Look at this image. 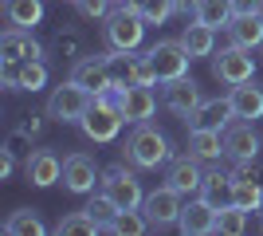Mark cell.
I'll list each match as a JSON object with an SVG mask.
<instances>
[{"instance_id":"cell-28","label":"cell","mask_w":263,"mask_h":236,"mask_svg":"<svg viewBox=\"0 0 263 236\" xmlns=\"http://www.w3.org/2000/svg\"><path fill=\"white\" fill-rule=\"evenodd\" d=\"M110 232H122V236H142L149 232V221H145L142 209H122L118 216H114V228Z\"/></svg>"},{"instance_id":"cell-18","label":"cell","mask_w":263,"mask_h":236,"mask_svg":"<svg viewBox=\"0 0 263 236\" xmlns=\"http://www.w3.org/2000/svg\"><path fill=\"white\" fill-rule=\"evenodd\" d=\"M200 197H204L216 213H220V209H228V205H236V177L220 173V169L204 173V181H200Z\"/></svg>"},{"instance_id":"cell-8","label":"cell","mask_w":263,"mask_h":236,"mask_svg":"<svg viewBox=\"0 0 263 236\" xmlns=\"http://www.w3.org/2000/svg\"><path fill=\"white\" fill-rule=\"evenodd\" d=\"M71 79L75 83H83L87 90H95V95H102V90H110L118 79H114V63H110V56H79L75 67H71Z\"/></svg>"},{"instance_id":"cell-13","label":"cell","mask_w":263,"mask_h":236,"mask_svg":"<svg viewBox=\"0 0 263 236\" xmlns=\"http://www.w3.org/2000/svg\"><path fill=\"white\" fill-rule=\"evenodd\" d=\"M232 118H236V111H232L228 99H204L185 122H189V130H224Z\"/></svg>"},{"instance_id":"cell-10","label":"cell","mask_w":263,"mask_h":236,"mask_svg":"<svg viewBox=\"0 0 263 236\" xmlns=\"http://www.w3.org/2000/svg\"><path fill=\"white\" fill-rule=\"evenodd\" d=\"M99 177L102 173H99V166H95L90 154H67L63 157V185L71 193H90Z\"/></svg>"},{"instance_id":"cell-4","label":"cell","mask_w":263,"mask_h":236,"mask_svg":"<svg viewBox=\"0 0 263 236\" xmlns=\"http://www.w3.org/2000/svg\"><path fill=\"white\" fill-rule=\"evenodd\" d=\"M181 197H185V193L173 189V185L149 193V197L142 201V213H145V221H149V228H173L177 221H181V209H185Z\"/></svg>"},{"instance_id":"cell-35","label":"cell","mask_w":263,"mask_h":236,"mask_svg":"<svg viewBox=\"0 0 263 236\" xmlns=\"http://www.w3.org/2000/svg\"><path fill=\"white\" fill-rule=\"evenodd\" d=\"M79 16H87V20H106L110 16V0H75Z\"/></svg>"},{"instance_id":"cell-17","label":"cell","mask_w":263,"mask_h":236,"mask_svg":"<svg viewBox=\"0 0 263 236\" xmlns=\"http://www.w3.org/2000/svg\"><path fill=\"white\" fill-rule=\"evenodd\" d=\"M228 102H232V111H236V118H248V122L263 118V87H255L252 79H248V83H236V87L228 90Z\"/></svg>"},{"instance_id":"cell-6","label":"cell","mask_w":263,"mask_h":236,"mask_svg":"<svg viewBox=\"0 0 263 236\" xmlns=\"http://www.w3.org/2000/svg\"><path fill=\"white\" fill-rule=\"evenodd\" d=\"M212 75L220 79V83H228V87H236V83H248V79H255V59H252V47H240L232 44L224 47L216 59H212Z\"/></svg>"},{"instance_id":"cell-34","label":"cell","mask_w":263,"mask_h":236,"mask_svg":"<svg viewBox=\"0 0 263 236\" xmlns=\"http://www.w3.org/2000/svg\"><path fill=\"white\" fill-rule=\"evenodd\" d=\"M0 87L20 90V59H0Z\"/></svg>"},{"instance_id":"cell-16","label":"cell","mask_w":263,"mask_h":236,"mask_svg":"<svg viewBox=\"0 0 263 236\" xmlns=\"http://www.w3.org/2000/svg\"><path fill=\"white\" fill-rule=\"evenodd\" d=\"M44 47L28 28H8L0 35V59H40Z\"/></svg>"},{"instance_id":"cell-23","label":"cell","mask_w":263,"mask_h":236,"mask_svg":"<svg viewBox=\"0 0 263 236\" xmlns=\"http://www.w3.org/2000/svg\"><path fill=\"white\" fill-rule=\"evenodd\" d=\"M181 44H185V51L193 59L200 56H212V47H216V28H209V24H189L185 32H181Z\"/></svg>"},{"instance_id":"cell-22","label":"cell","mask_w":263,"mask_h":236,"mask_svg":"<svg viewBox=\"0 0 263 236\" xmlns=\"http://www.w3.org/2000/svg\"><path fill=\"white\" fill-rule=\"evenodd\" d=\"M189 154L200 161H216L224 154V130H189Z\"/></svg>"},{"instance_id":"cell-39","label":"cell","mask_w":263,"mask_h":236,"mask_svg":"<svg viewBox=\"0 0 263 236\" xmlns=\"http://www.w3.org/2000/svg\"><path fill=\"white\" fill-rule=\"evenodd\" d=\"M40 126H44V122H40V114H28V118L20 122V130H24L28 138H35V134H40Z\"/></svg>"},{"instance_id":"cell-36","label":"cell","mask_w":263,"mask_h":236,"mask_svg":"<svg viewBox=\"0 0 263 236\" xmlns=\"http://www.w3.org/2000/svg\"><path fill=\"white\" fill-rule=\"evenodd\" d=\"M28 142H32V138L24 134L20 126H16V130H12V134H8V142H4V150H8V154H16V157H20V154H28Z\"/></svg>"},{"instance_id":"cell-25","label":"cell","mask_w":263,"mask_h":236,"mask_svg":"<svg viewBox=\"0 0 263 236\" xmlns=\"http://www.w3.org/2000/svg\"><path fill=\"white\" fill-rule=\"evenodd\" d=\"M55 232L59 236H95V232H102V225L87 213V209H79V213H67L63 221L55 225Z\"/></svg>"},{"instance_id":"cell-33","label":"cell","mask_w":263,"mask_h":236,"mask_svg":"<svg viewBox=\"0 0 263 236\" xmlns=\"http://www.w3.org/2000/svg\"><path fill=\"white\" fill-rule=\"evenodd\" d=\"M51 51L59 59H79V56H83V40H79V32H59L51 40Z\"/></svg>"},{"instance_id":"cell-12","label":"cell","mask_w":263,"mask_h":236,"mask_svg":"<svg viewBox=\"0 0 263 236\" xmlns=\"http://www.w3.org/2000/svg\"><path fill=\"white\" fill-rule=\"evenodd\" d=\"M224 154H228L232 161L259 154V138H255V130H252L248 118H232V122L224 126Z\"/></svg>"},{"instance_id":"cell-26","label":"cell","mask_w":263,"mask_h":236,"mask_svg":"<svg viewBox=\"0 0 263 236\" xmlns=\"http://www.w3.org/2000/svg\"><path fill=\"white\" fill-rule=\"evenodd\" d=\"M4 232L8 236H44V221L35 216V209H16L4 221Z\"/></svg>"},{"instance_id":"cell-37","label":"cell","mask_w":263,"mask_h":236,"mask_svg":"<svg viewBox=\"0 0 263 236\" xmlns=\"http://www.w3.org/2000/svg\"><path fill=\"white\" fill-rule=\"evenodd\" d=\"M12 169H16V154H8V150H4V154H0V181H8Z\"/></svg>"},{"instance_id":"cell-9","label":"cell","mask_w":263,"mask_h":236,"mask_svg":"<svg viewBox=\"0 0 263 236\" xmlns=\"http://www.w3.org/2000/svg\"><path fill=\"white\" fill-rule=\"evenodd\" d=\"M161 102L177 114V118H189V114L197 111L204 99H200V87H197V83H193L189 75H181V79H169V83H165Z\"/></svg>"},{"instance_id":"cell-21","label":"cell","mask_w":263,"mask_h":236,"mask_svg":"<svg viewBox=\"0 0 263 236\" xmlns=\"http://www.w3.org/2000/svg\"><path fill=\"white\" fill-rule=\"evenodd\" d=\"M4 16H8L12 28H28L32 32L35 24L44 20V0H4Z\"/></svg>"},{"instance_id":"cell-30","label":"cell","mask_w":263,"mask_h":236,"mask_svg":"<svg viewBox=\"0 0 263 236\" xmlns=\"http://www.w3.org/2000/svg\"><path fill=\"white\" fill-rule=\"evenodd\" d=\"M87 213H90V216H95V221L102 225V232H110V228H114V216H118L122 209H118L114 201H110L106 193H99V197H90V201H87Z\"/></svg>"},{"instance_id":"cell-32","label":"cell","mask_w":263,"mask_h":236,"mask_svg":"<svg viewBox=\"0 0 263 236\" xmlns=\"http://www.w3.org/2000/svg\"><path fill=\"white\" fill-rule=\"evenodd\" d=\"M130 4L145 16V24H165V20L177 12V8H173V0H130Z\"/></svg>"},{"instance_id":"cell-5","label":"cell","mask_w":263,"mask_h":236,"mask_svg":"<svg viewBox=\"0 0 263 236\" xmlns=\"http://www.w3.org/2000/svg\"><path fill=\"white\" fill-rule=\"evenodd\" d=\"M102 193H106L118 209H142V201H145L138 177H134L126 166H106L102 169Z\"/></svg>"},{"instance_id":"cell-19","label":"cell","mask_w":263,"mask_h":236,"mask_svg":"<svg viewBox=\"0 0 263 236\" xmlns=\"http://www.w3.org/2000/svg\"><path fill=\"white\" fill-rule=\"evenodd\" d=\"M228 40L240 47H259L263 44V12H240L228 24Z\"/></svg>"},{"instance_id":"cell-14","label":"cell","mask_w":263,"mask_h":236,"mask_svg":"<svg viewBox=\"0 0 263 236\" xmlns=\"http://www.w3.org/2000/svg\"><path fill=\"white\" fill-rule=\"evenodd\" d=\"M177 228H181L185 236H209V232H216V209H212L204 197H200V201H189L185 209H181Z\"/></svg>"},{"instance_id":"cell-38","label":"cell","mask_w":263,"mask_h":236,"mask_svg":"<svg viewBox=\"0 0 263 236\" xmlns=\"http://www.w3.org/2000/svg\"><path fill=\"white\" fill-rule=\"evenodd\" d=\"M173 8H177V16H197L200 0H173Z\"/></svg>"},{"instance_id":"cell-20","label":"cell","mask_w":263,"mask_h":236,"mask_svg":"<svg viewBox=\"0 0 263 236\" xmlns=\"http://www.w3.org/2000/svg\"><path fill=\"white\" fill-rule=\"evenodd\" d=\"M200 157H177L173 166H169V185H173V189H181V193H200V181H204V173H200V166H197Z\"/></svg>"},{"instance_id":"cell-31","label":"cell","mask_w":263,"mask_h":236,"mask_svg":"<svg viewBox=\"0 0 263 236\" xmlns=\"http://www.w3.org/2000/svg\"><path fill=\"white\" fill-rule=\"evenodd\" d=\"M40 87H47L44 59H20V90H40Z\"/></svg>"},{"instance_id":"cell-1","label":"cell","mask_w":263,"mask_h":236,"mask_svg":"<svg viewBox=\"0 0 263 236\" xmlns=\"http://www.w3.org/2000/svg\"><path fill=\"white\" fill-rule=\"evenodd\" d=\"M126 157H130L138 169H157L169 161V138L149 122H138V130L126 142Z\"/></svg>"},{"instance_id":"cell-24","label":"cell","mask_w":263,"mask_h":236,"mask_svg":"<svg viewBox=\"0 0 263 236\" xmlns=\"http://www.w3.org/2000/svg\"><path fill=\"white\" fill-rule=\"evenodd\" d=\"M232 16H236L232 0H200V8H197V20L209 24V28H228Z\"/></svg>"},{"instance_id":"cell-7","label":"cell","mask_w":263,"mask_h":236,"mask_svg":"<svg viewBox=\"0 0 263 236\" xmlns=\"http://www.w3.org/2000/svg\"><path fill=\"white\" fill-rule=\"evenodd\" d=\"M145 56H149V63H154V71H157V83L181 79L189 71V63H193V56L185 51L181 40H161V44H154Z\"/></svg>"},{"instance_id":"cell-11","label":"cell","mask_w":263,"mask_h":236,"mask_svg":"<svg viewBox=\"0 0 263 236\" xmlns=\"http://www.w3.org/2000/svg\"><path fill=\"white\" fill-rule=\"evenodd\" d=\"M24 177L32 185H40V189H47V185H55L63 177V161H59L55 150H32L28 161H24Z\"/></svg>"},{"instance_id":"cell-40","label":"cell","mask_w":263,"mask_h":236,"mask_svg":"<svg viewBox=\"0 0 263 236\" xmlns=\"http://www.w3.org/2000/svg\"><path fill=\"white\" fill-rule=\"evenodd\" d=\"M259 51H263V44H259Z\"/></svg>"},{"instance_id":"cell-3","label":"cell","mask_w":263,"mask_h":236,"mask_svg":"<svg viewBox=\"0 0 263 236\" xmlns=\"http://www.w3.org/2000/svg\"><path fill=\"white\" fill-rule=\"evenodd\" d=\"M90 102H95V90H87L83 83L75 79H67L59 87L51 90V99H47V118L55 122H83V114L90 111Z\"/></svg>"},{"instance_id":"cell-29","label":"cell","mask_w":263,"mask_h":236,"mask_svg":"<svg viewBox=\"0 0 263 236\" xmlns=\"http://www.w3.org/2000/svg\"><path fill=\"white\" fill-rule=\"evenodd\" d=\"M243 228H248V209H240V205H228V209H220V213H216V232H224V236H240Z\"/></svg>"},{"instance_id":"cell-2","label":"cell","mask_w":263,"mask_h":236,"mask_svg":"<svg viewBox=\"0 0 263 236\" xmlns=\"http://www.w3.org/2000/svg\"><path fill=\"white\" fill-rule=\"evenodd\" d=\"M142 35H145V16L134 8L130 0L106 16V44H110V51H134V47L142 44Z\"/></svg>"},{"instance_id":"cell-27","label":"cell","mask_w":263,"mask_h":236,"mask_svg":"<svg viewBox=\"0 0 263 236\" xmlns=\"http://www.w3.org/2000/svg\"><path fill=\"white\" fill-rule=\"evenodd\" d=\"M236 205L248 209V213H259L263 209V189L255 177H236Z\"/></svg>"},{"instance_id":"cell-15","label":"cell","mask_w":263,"mask_h":236,"mask_svg":"<svg viewBox=\"0 0 263 236\" xmlns=\"http://www.w3.org/2000/svg\"><path fill=\"white\" fill-rule=\"evenodd\" d=\"M154 90L142 87V83H126V90H122V118L126 122H145V118H154Z\"/></svg>"}]
</instances>
